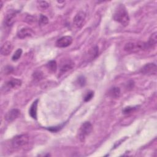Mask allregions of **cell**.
<instances>
[{"label": "cell", "mask_w": 157, "mask_h": 157, "mask_svg": "<svg viewBox=\"0 0 157 157\" xmlns=\"http://www.w3.org/2000/svg\"><path fill=\"white\" fill-rule=\"evenodd\" d=\"M86 18V13L80 10L74 17L73 19V23L74 26L77 28H81L84 25Z\"/></svg>", "instance_id": "cell-5"}, {"label": "cell", "mask_w": 157, "mask_h": 157, "mask_svg": "<svg viewBox=\"0 0 157 157\" xmlns=\"http://www.w3.org/2000/svg\"><path fill=\"white\" fill-rule=\"evenodd\" d=\"M21 85V81L17 78H12L8 80L4 84L5 90H10L11 89H15L20 87Z\"/></svg>", "instance_id": "cell-8"}, {"label": "cell", "mask_w": 157, "mask_h": 157, "mask_svg": "<svg viewBox=\"0 0 157 157\" xmlns=\"http://www.w3.org/2000/svg\"><path fill=\"white\" fill-rule=\"evenodd\" d=\"M20 114V111L17 109H13L10 110L6 115V120L9 121L11 122L17 118Z\"/></svg>", "instance_id": "cell-11"}, {"label": "cell", "mask_w": 157, "mask_h": 157, "mask_svg": "<svg viewBox=\"0 0 157 157\" xmlns=\"http://www.w3.org/2000/svg\"><path fill=\"white\" fill-rule=\"evenodd\" d=\"M98 53H99V49L97 46L91 48L88 51V55L91 58V59L95 58L98 55Z\"/></svg>", "instance_id": "cell-18"}, {"label": "cell", "mask_w": 157, "mask_h": 157, "mask_svg": "<svg viewBox=\"0 0 157 157\" xmlns=\"http://www.w3.org/2000/svg\"><path fill=\"white\" fill-rule=\"evenodd\" d=\"M38 99L35 100L32 105H31L29 110V113L30 115V116L34 118V119H36L37 118V104H38Z\"/></svg>", "instance_id": "cell-13"}, {"label": "cell", "mask_w": 157, "mask_h": 157, "mask_svg": "<svg viewBox=\"0 0 157 157\" xmlns=\"http://www.w3.org/2000/svg\"><path fill=\"white\" fill-rule=\"evenodd\" d=\"M156 42H157V33L155 32L153 34H151V35L149 37L148 42L146 43L147 48H151V47L153 48L156 45Z\"/></svg>", "instance_id": "cell-15"}, {"label": "cell", "mask_w": 157, "mask_h": 157, "mask_svg": "<svg viewBox=\"0 0 157 157\" xmlns=\"http://www.w3.org/2000/svg\"><path fill=\"white\" fill-rule=\"evenodd\" d=\"M47 69L52 72H55L56 69H57V64L56 61L55 60H52L50 61L47 64Z\"/></svg>", "instance_id": "cell-17"}, {"label": "cell", "mask_w": 157, "mask_h": 157, "mask_svg": "<svg viewBox=\"0 0 157 157\" xmlns=\"http://www.w3.org/2000/svg\"><path fill=\"white\" fill-rule=\"evenodd\" d=\"M74 66V63L71 59H64L61 62L59 70L61 73H64L71 69Z\"/></svg>", "instance_id": "cell-9"}, {"label": "cell", "mask_w": 157, "mask_h": 157, "mask_svg": "<svg viewBox=\"0 0 157 157\" xmlns=\"http://www.w3.org/2000/svg\"><path fill=\"white\" fill-rule=\"evenodd\" d=\"M113 17L115 21L120 23L123 26H127L129 24V17L123 4H120L117 7L113 13Z\"/></svg>", "instance_id": "cell-1"}, {"label": "cell", "mask_w": 157, "mask_h": 157, "mask_svg": "<svg viewBox=\"0 0 157 157\" xmlns=\"http://www.w3.org/2000/svg\"><path fill=\"white\" fill-rule=\"evenodd\" d=\"M124 49L128 52H135L142 49H147V47L146 43L144 42H129L125 45Z\"/></svg>", "instance_id": "cell-3"}, {"label": "cell", "mask_w": 157, "mask_h": 157, "mask_svg": "<svg viewBox=\"0 0 157 157\" xmlns=\"http://www.w3.org/2000/svg\"><path fill=\"white\" fill-rule=\"evenodd\" d=\"M109 95L113 98H117L120 95V90L118 87H113L109 91Z\"/></svg>", "instance_id": "cell-16"}, {"label": "cell", "mask_w": 157, "mask_h": 157, "mask_svg": "<svg viewBox=\"0 0 157 157\" xmlns=\"http://www.w3.org/2000/svg\"><path fill=\"white\" fill-rule=\"evenodd\" d=\"M48 23V18L46 16L41 14L39 17V25L41 26H44V25H47Z\"/></svg>", "instance_id": "cell-19"}, {"label": "cell", "mask_w": 157, "mask_h": 157, "mask_svg": "<svg viewBox=\"0 0 157 157\" xmlns=\"http://www.w3.org/2000/svg\"><path fill=\"white\" fill-rule=\"evenodd\" d=\"M29 142V136L27 134H20L15 136L12 140V145L14 148H20Z\"/></svg>", "instance_id": "cell-2"}, {"label": "cell", "mask_w": 157, "mask_h": 157, "mask_svg": "<svg viewBox=\"0 0 157 157\" xmlns=\"http://www.w3.org/2000/svg\"><path fill=\"white\" fill-rule=\"evenodd\" d=\"M22 50L21 48H18L15 52L14 53V54L13 55L12 57V59L13 61H17L18 60L21 56V54H22Z\"/></svg>", "instance_id": "cell-20"}, {"label": "cell", "mask_w": 157, "mask_h": 157, "mask_svg": "<svg viewBox=\"0 0 157 157\" xmlns=\"http://www.w3.org/2000/svg\"><path fill=\"white\" fill-rule=\"evenodd\" d=\"M38 3H39V6L40 8H41L42 9H45L48 8L49 6V4L46 1H38Z\"/></svg>", "instance_id": "cell-24"}, {"label": "cell", "mask_w": 157, "mask_h": 157, "mask_svg": "<svg viewBox=\"0 0 157 157\" xmlns=\"http://www.w3.org/2000/svg\"><path fill=\"white\" fill-rule=\"evenodd\" d=\"M157 67L155 63H148L145 64L142 69L140 72L145 75H156Z\"/></svg>", "instance_id": "cell-7"}, {"label": "cell", "mask_w": 157, "mask_h": 157, "mask_svg": "<svg viewBox=\"0 0 157 157\" xmlns=\"http://www.w3.org/2000/svg\"><path fill=\"white\" fill-rule=\"evenodd\" d=\"M77 83L78 84V85H80V86H83L85 85L86 83V80L85 78L83 76H80L78 79H77Z\"/></svg>", "instance_id": "cell-23"}, {"label": "cell", "mask_w": 157, "mask_h": 157, "mask_svg": "<svg viewBox=\"0 0 157 157\" xmlns=\"http://www.w3.org/2000/svg\"><path fill=\"white\" fill-rule=\"evenodd\" d=\"M15 18H16V13L14 12L7 14L5 18V23L6 26H12L15 21Z\"/></svg>", "instance_id": "cell-14"}, {"label": "cell", "mask_w": 157, "mask_h": 157, "mask_svg": "<svg viewBox=\"0 0 157 157\" xmlns=\"http://www.w3.org/2000/svg\"><path fill=\"white\" fill-rule=\"evenodd\" d=\"M93 126L90 122L86 121L83 123L79 130V139L81 140H84L85 137L88 136L92 131Z\"/></svg>", "instance_id": "cell-4"}, {"label": "cell", "mask_w": 157, "mask_h": 157, "mask_svg": "<svg viewBox=\"0 0 157 157\" xmlns=\"http://www.w3.org/2000/svg\"><path fill=\"white\" fill-rule=\"evenodd\" d=\"M61 128V126H56H56L55 127H50L48 129L52 131V132H56V131L59 130Z\"/></svg>", "instance_id": "cell-26"}, {"label": "cell", "mask_w": 157, "mask_h": 157, "mask_svg": "<svg viewBox=\"0 0 157 157\" xmlns=\"http://www.w3.org/2000/svg\"><path fill=\"white\" fill-rule=\"evenodd\" d=\"M137 107H130V106H128V107H125L123 110V113L124 114H128V113H130L132 112H134V110H136V108Z\"/></svg>", "instance_id": "cell-21"}, {"label": "cell", "mask_w": 157, "mask_h": 157, "mask_svg": "<svg viewBox=\"0 0 157 157\" xmlns=\"http://www.w3.org/2000/svg\"><path fill=\"white\" fill-rule=\"evenodd\" d=\"M34 78L35 80H39L40 79L42 78L43 77V74H42V72L39 71H37L36 72H34L33 75Z\"/></svg>", "instance_id": "cell-22"}, {"label": "cell", "mask_w": 157, "mask_h": 157, "mask_svg": "<svg viewBox=\"0 0 157 157\" xmlns=\"http://www.w3.org/2000/svg\"><path fill=\"white\" fill-rule=\"evenodd\" d=\"M72 37L69 36H65L58 39L56 42V47L59 48H64L69 46L72 42Z\"/></svg>", "instance_id": "cell-6"}, {"label": "cell", "mask_w": 157, "mask_h": 157, "mask_svg": "<svg viewBox=\"0 0 157 157\" xmlns=\"http://www.w3.org/2000/svg\"><path fill=\"white\" fill-rule=\"evenodd\" d=\"M13 49V45L12 43L9 41L4 42L1 47V53L2 55H9Z\"/></svg>", "instance_id": "cell-12"}, {"label": "cell", "mask_w": 157, "mask_h": 157, "mask_svg": "<svg viewBox=\"0 0 157 157\" xmlns=\"http://www.w3.org/2000/svg\"><path fill=\"white\" fill-rule=\"evenodd\" d=\"M34 34V31L29 28H23L17 33V36L20 39L31 37Z\"/></svg>", "instance_id": "cell-10"}, {"label": "cell", "mask_w": 157, "mask_h": 157, "mask_svg": "<svg viewBox=\"0 0 157 157\" xmlns=\"http://www.w3.org/2000/svg\"><path fill=\"white\" fill-rule=\"evenodd\" d=\"M93 96H94V93H93V91H90V92H88V93L86 94V96H85V98H84V101H85V102L89 101L90 100H91V99L93 98Z\"/></svg>", "instance_id": "cell-25"}]
</instances>
